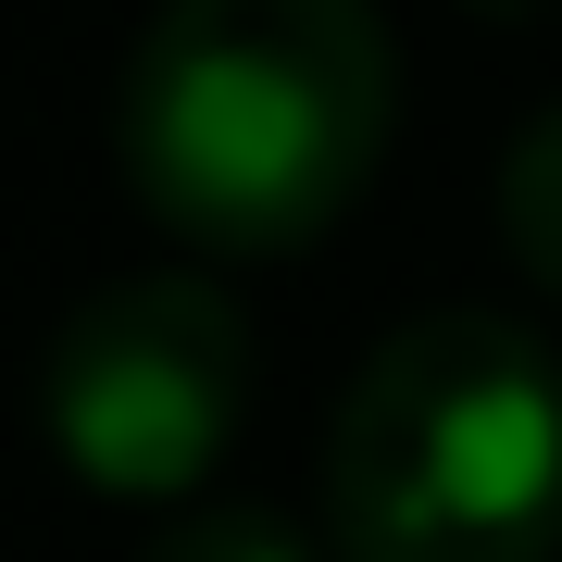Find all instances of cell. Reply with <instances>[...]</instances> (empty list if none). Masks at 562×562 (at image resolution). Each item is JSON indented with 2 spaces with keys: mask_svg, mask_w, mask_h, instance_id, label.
I'll return each mask as SVG.
<instances>
[{
  "mask_svg": "<svg viewBox=\"0 0 562 562\" xmlns=\"http://www.w3.org/2000/svg\"><path fill=\"white\" fill-rule=\"evenodd\" d=\"M125 188L201 250L325 238L401 138V38L375 0H162L113 88Z\"/></svg>",
  "mask_w": 562,
  "mask_h": 562,
  "instance_id": "obj_1",
  "label": "cell"
},
{
  "mask_svg": "<svg viewBox=\"0 0 562 562\" xmlns=\"http://www.w3.org/2000/svg\"><path fill=\"white\" fill-rule=\"evenodd\" d=\"M338 562H550L562 550V362L487 301H438L362 350L325 425Z\"/></svg>",
  "mask_w": 562,
  "mask_h": 562,
  "instance_id": "obj_2",
  "label": "cell"
},
{
  "mask_svg": "<svg viewBox=\"0 0 562 562\" xmlns=\"http://www.w3.org/2000/svg\"><path fill=\"white\" fill-rule=\"evenodd\" d=\"M238 413H250V325L201 276L88 288L38 362V425L63 475L138 513H201Z\"/></svg>",
  "mask_w": 562,
  "mask_h": 562,
  "instance_id": "obj_3",
  "label": "cell"
},
{
  "mask_svg": "<svg viewBox=\"0 0 562 562\" xmlns=\"http://www.w3.org/2000/svg\"><path fill=\"white\" fill-rule=\"evenodd\" d=\"M501 238H513V262L562 301V101L513 138V162H501Z\"/></svg>",
  "mask_w": 562,
  "mask_h": 562,
  "instance_id": "obj_4",
  "label": "cell"
},
{
  "mask_svg": "<svg viewBox=\"0 0 562 562\" xmlns=\"http://www.w3.org/2000/svg\"><path fill=\"white\" fill-rule=\"evenodd\" d=\"M150 562H313V550H301V525L262 513V501H201V513H176L150 538Z\"/></svg>",
  "mask_w": 562,
  "mask_h": 562,
  "instance_id": "obj_5",
  "label": "cell"
}]
</instances>
